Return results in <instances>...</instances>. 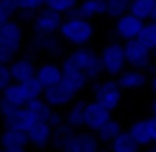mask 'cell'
Instances as JSON below:
<instances>
[{
	"mask_svg": "<svg viewBox=\"0 0 156 152\" xmlns=\"http://www.w3.org/2000/svg\"><path fill=\"white\" fill-rule=\"evenodd\" d=\"M59 34L65 42L79 48V46H87L91 42L93 34H95V28H93V24L87 18H81V16H65L63 24L59 28Z\"/></svg>",
	"mask_w": 156,
	"mask_h": 152,
	"instance_id": "6da1fadb",
	"label": "cell"
},
{
	"mask_svg": "<svg viewBox=\"0 0 156 152\" xmlns=\"http://www.w3.org/2000/svg\"><path fill=\"white\" fill-rule=\"evenodd\" d=\"M71 55V59L75 61V65L81 69V71L85 73V75L89 77V81H95L101 77V73H103V63H101V55H97L93 50H89V48H83L79 46L75 51L69 53Z\"/></svg>",
	"mask_w": 156,
	"mask_h": 152,
	"instance_id": "7a4b0ae2",
	"label": "cell"
},
{
	"mask_svg": "<svg viewBox=\"0 0 156 152\" xmlns=\"http://www.w3.org/2000/svg\"><path fill=\"white\" fill-rule=\"evenodd\" d=\"M101 63H103V73L111 77H119L126 67V55H125V46L122 44H109L101 51Z\"/></svg>",
	"mask_w": 156,
	"mask_h": 152,
	"instance_id": "3957f363",
	"label": "cell"
},
{
	"mask_svg": "<svg viewBox=\"0 0 156 152\" xmlns=\"http://www.w3.org/2000/svg\"><path fill=\"white\" fill-rule=\"evenodd\" d=\"M91 91H93L95 101H99L101 105H105L109 111H115L121 105V91L122 89H121V85H119V81L105 79V81H99V83H93Z\"/></svg>",
	"mask_w": 156,
	"mask_h": 152,
	"instance_id": "277c9868",
	"label": "cell"
},
{
	"mask_svg": "<svg viewBox=\"0 0 156 152\" xmlns=\"http://www.w3.org/2000/svg\"><path fill=\"white\" fill-rule=\"evenodd\" d=\"M125 55H126V65L133 69H146L152 61V50L144 46L138 38L126 40L125 44Z\"/></svg>",
	"mask_w": 156,
	"mask_h": 152,
	"instance_id": "5b68a950",
	"label": "cell"
},
{
	"mask_svg": "<svg viewBox=\"0 0 156 152\" xmlns=\"http://www.w3.org/2000/svg\"><path fill=\"white\" fill-rule=\"evenodd\" d=\"M20 48H22V26L14 20H8L0 26V50H6L16 55Z\"/></svg>",
	"mask_w": 156,
	"mask_h": 152,
	"instance_id": "8992f818",
	"label": "cell"
},
{
	"mask_svg": "<svg viewBox=\"0 0 156 152\" xmlns=\"http://www.w3.org/2000/svg\"><path fill=\"white\" fill-rule=\"evenodd\" d=\"M61 24H63V14L51 10V8L44 6L36 12L34 16V28L36 32H46V34H55L59 32Z\"/></svg>",
	"mask_w": 156,
	"mask_h": 152,
	"instance_id": "52a82bcc",
	"label": "cell"
},
{
	"mask_svg": "<svg viewBox=\"0 0 156 152\" xmlns=\"http://www.w3.org/2000/svg\"><path fill=\"white\" fill-rule=\"evenodd\" d=\"M142 26H144V20L138 18V16H134L133 12H126V14L119 16L117 18V26H115V34H117V38L121 40H133L136 38L138 34H140Z\"/></svg>",
	"mask_w": 156,
	"mask_h": 152,
	"instance_id": "ba28073f",
	"label": "cell"
},
{
	"mask_svg": "<svg viewBox=\"0 0 156 152\" xmlns=\"http://www.w3.org/2000/svg\"><path fill=\"white\" fill-rule=\"evenodd\" d=\"M61 71H63V81H65V83H67L75 93L83 91V89L87 87L89 77L75 65V61L71 59V55H67L63 61H61Z\"/></svg>",
	"mask_w": 156,
	"mask_h": 152,
	"instance_id": "9c48e42d",
	"label": "cell"
},
{
	"mask_svg": "<svg viewBox=\"0 0 156 152\" xmlns=\"http://www.w3.org/2000/svg\"><path fill=\"white\" fill-rule=\"evenodd\" d=\"M111 113L105 105H101L99 101H91L85 105V115H83V126H87L89 130L95 133L99 126H103L107 121L111 118Z\"/></svg>",
	"mask_w": 156,
	"mask_h": 152,
	"instance_id": "30bf717a",
	"label": "cell"
},
{
	"mask_svg": "<svg viewBox=\"0 0 156 152\" xmlns=\"http://www.w3.org/2000/svg\"><path fill=\"white\" fill-rule=\"evenodd\" d=\"M99 142L101 140L97 138V134H93V130L75 133L61 152H97L99 150Z\"/></svg>",
	"mask_w": 156,
	"mask_h": 152,
	"instance_id": "8fae6325",
	"label": "cell"
},
{
	"mask_svg": "<svg viewBox=\"0 0 156 152\" xmlns=\"http://www.w3.org/2000/svg\"><path fill=\"white\" fill-rule=\"evenodd\" d=\"M73 97H75V91H73L63 79H61L59 83L50 85V87L44 89V99L50 103L51 107H65L73 101Z\"/></svg>",
	"mask_w": 156,
	"mask_h": 152,
	"instance_id": "7c38bea8",
	"label": "cell"
},
{
	"mask_svg": "<svg viewBox=\"0 0 156 152\" xmlns=\"http://www.w3.org/2000/svg\"><path fill=\"white\" fill-rule=\"evenodd\" d=\"M2 122H4V126H10V129H20V130H26V133H28V130H30L38 121H36V117L32 115V111L24 105V107H16L14 113H12L8 118H4Z\"/></svg>",
	"mask_w": 156,
	"mask_h": 152,
	"instance_id": "4fadbf2b",
	"label": "cell"
},
{
	"mask_svg": "<svg viewBox=\"0 0 156 152\" xmlns=\"http://www.w3.org/2000/svg\"><path fill=\"white\" fill-rule=\"evenodd\" d=\"M28 144H30V138H28V133H26V130L4 126L2 134H0V148H2V150L26 148Z\"/></svg>",
	"mask_w": 156,
	"mask_h": 152,
	"instance_id": "5bb4252c",
	"label": "cell"
},
{
	"mask_svg": "<svg viewBox=\"0 0 156 152\" xmlns=\"http://www.w3.org/2000/svg\"><path fill=\"white\" fill-rule=\"evenodd\" d=\"M51 133L53 126L48 121H38L30 130H28V138H30V144H34L36 148H46L51 140Z\"/></svg>",
	"mask_w": 156,
	"mask_h": 152,
	"instance_id": "9a60e30c",
	"label": "cell"
},
{
	"mask_svg": "<svg viewBox=\"0 0 156 152\" xmlns=\"http://www.w3.org/2000/svg\"><path fill=\"white\" fill-rule=\"evenodd\" d=\"M30 50H38V51H46L59 55L61 53V44L53 34H46V32H36V36L32 38Z\"/></svg>",
	"mask_w": 156,
	"mask_h": 152,
	"instance_id": "2e32d148",
	"label": "cell"
},
{
	"mask_svg": "<svg viewBox=\"0 0 156 152\" xmlns=\"http://www.w3.org/2000/svg\"><path fill=\"white\" fill-rule=\"evenodd\" d=\"M107 14V0H83L77 8H73L65 16H81V18H95V16Z\"/></svg>",
	"mask_w": 156,
	"mask_h": 152,
	"instance_id": "e0dca14e",
	"label": "cell"
},
{
	"mask_svg": "<svg viewBox=\"0 0 156 152\" xmlns=\"http://www.w3.org/2000/svg\"><path fill=\"white\" fill-rule=\"evenodd\" d=\"M8 67H10L12 81H18V83H22V81H26V79H30V77L36 75V65L30 57H18V59H14Z\"/></svg>",
	"mask_w": 156,
	"mask_h": 152,
	"instance_id": "ac0fdd59",
	"label": "cell"
},
{
	"mask_svg": "<svg viewBox=\"0 0 156 152\" xmlns=\"http://www.w3.org/2000/svg\"><path fill=\"white\" fill-rule=\"evenodd\" d=\"M36 77L40 79V83L44 85V89L50 87V85H55L63 79V71H61V65L57 63H44L36 69Z\"/></svg>",
	"mask_w": 156,
	"mask_h": 152,
	"instance_id": "d6986e66",
	"label": "cell"
},
{
	"mask_svg": "<svg viewBox=\"0 0 156 152\" xmlns=\"http://www.w3.org/2000/svg\"><path fill=\"white\" fill-rule=\"evenodd\" d=\"M146 83H148V79H146V75L140 69H125V71L119 75V85H121V89L133 91V89L144 87Z\"/></svg>",
	"mask_w": 156,
	"mask_h": 152,
	"instance_id": "ffe728a7",
	"label": "cell"
},
{
	"mask_svg": "<svg viewBox=\"0 0 156 152\" xmlns=\"http://www.w3.org/2000/svg\"><path fill=\"white\" fill-rule=\"evenodd\" d=\"M73 134H75V129H73L71 125H67V122H61V125L53 126L51 140H50L51 148H55V150H63V148H65V144L69 142V138H71Z\"/></svg>",
	"mask_w": 156,
	"mask_h": 152,
	"instance_id": "44dd1931",
	"label": "cell"
},
{
	"mask_svg": "<svg viewBox=\"0 0 156 152\" xmlns=\"http://www.w3.org/2000/svg\"><path fill=\"white\" fill-rule=\"evenodd\" d=\"M129 134L134 138V140L140 144V148L152 144V134H150L148 129V121H136L129 126Z\"/></svg>",
	"mask_w": 156,
	"mask_h": 152,
	"instance_id": "7402d4cb",
	"label": "cell"
},
{
	"mask_svg": "<svg viewBox=\"0 0 156 152\" xmlns=\"http://www.w3.org/2000/svg\"><path fill=\"white\" fill-rule=\"evenodd\" d=\"M121 133H122V126H121V122L115 121V118H109L103 126H99V129L95 130L97 138H99L101 142H107V144H111Z\"/></svg>",
	"mask_w": 156,
	"mask_h": 152,
	"instance_id": "603a6c76",
	"label": "cell"
},
{
	"mask_svg": "<svg viewBox=\"0 0 156 152\" xmlns=\"http://www.w3.org/2000/svg\"><path fill=\"white\" fill-rule=\"evenodd\" d=\"M2 99L8 101L14 107H24L28 103L26 95H24V89H22V83H18V81H12V83L4 89L2 91Z\"/></svg>",
	"mask_w": 156,
	"mask_h": 152,
	"instance_id": "cb8c5ba5",
	"label": "cell"
},
{
	"mask_svg": "<svg viewBox=\"0 0 156 152\" xmlns=\"http://www.w3.org/2000/svg\"><path fill=\"white\" fill-rule=\"evenodd\" d=\"M111 152H140V144L129 133H121L111 142Z\"/></svg>",
	"mask_w": 156,
	"mask_h": 152,
	"instance_id": "d4e9b609",
	"label": "cell"
},
{
	"mask_svg": "<svg viewBox=\"0 0 156 152\" xmlns=\"http://www.w3.org/2000/svg\"><path fill=\"white\" fill-rule=\"evenodd\" d=\"M85 101H77L71 105V109L65 113V122L71 125L73 129H81L83 126V115H85Z\"/></svg>",
	"mask_w": 156,
	"mask_h": 152,
	"instance_id": "484cf974",
	"label": "cell"
},
{
	"mask_svg": "<svg viewBox=\"0 0 156 152\" xmlns=\"http://www.w3.org/2000/svg\"><path fill=\"white\" fill-rule=\"evenodd\" d=\"M26 107L32 111V115L36 117V121H50V115H51V105H50V103H48L46 99H44V97L30 101Z\"/></svg>",
	"mask_w": 156,
	"mask_h": 152,
	"instance_id": "4316f807",
	"label": "cell"
},
{
	"mask_svg": "<svg viewBox=\"0 0 156 152\" xmlns=\"http://www.w3.org/2000/svg\"><path fill=\"white\" fill-rule=\"evenodd\" d=\"M22 89H24V95H26V101H34V99H40V97H44V85L40 83L38 77H30V79L22 81ZM26 103V105H28Z\"/></svg>",
	"mask_w": 156,
	"mask_h": 152,
	"instance_id": "83f0119b",
	"label": "cell"
},
{
	"mask_svg": "<svg viewBox=\"0 0 156 152\" xmlns=\"http://www.w3.org/2000/svg\"><path fill=\"white\" fill-rule=\"evenodd\" d=\"M154 4H156V0H130V10L129 12H133L134 16H138L142 20H150Z\"/></svg>",
	"mask_w": 156,
	"mask_h": 152,
	"instance_id": "f1b7e54d",
	"label": "cell"
},
{
	"mask_svg": "<svg viewBox=\"0 0 156 152\" xmlns=\"http://www.w3.org/2000/svg\"><path fill=\"white\" fill-rule=\"evenodd\" d=\"M136 38L140 40L148 50H154V48H156V22L150 20L148 24H144L142 30H140V34H138Z\"/></svg>",
	"mask_w": 156,
	"mask_h": 152,
	"instance_id": "f546056e",
	"label": "cell"
},
{
	"mask_svg": "<svg viewBox=\"0 0 156 152\" xmlns=\"http://www.w3.org/2000/svg\"><path fill=\"white\" fill-rule=\"evenodd\" d=\"M130 10V0H107V14L111 18H119V16L126 14Z\"/></svg>",
	"mask_w": 156,
	"mask_h": 152,
	"instance_id": "4dcf8cb0",
	"label": "cell"
},
{
	"mask_svg": "<svg viewBox=\"0 0 156 152\" xmlns=\"http://www.w3.org/2000/svg\"><path fill=\"white\" fill-rule=\"evenodd\" d=\"M46 6L65 16V14H69L73 8L79 6V0H46Z\"/></svg>",
	"mask_w": 156,
	"mask_h": 152,
	"instance_id": "1f68e13d",
	"label": "cell"
},
{
	"mask_svg": "<svg viewBox=\"0 0 156 152\" xmlns=\"http://www.w3.org/2000/svg\"><path fill=\"white\" fill-rule=\"evenodd\" d=\"M0 10H2L8 18H14L20 10V2L18 0H0Z\"/></svg>",
	"mask_w": 156,
	"mask_h": 152,
	"instance_id": "d6a6232c",
	"label": "cell"
},
{
	"mask_svg": "<svg viewBox=\"0 0 156 152\" xmlns=\"http://www.w3.org/2000/svg\"><path fill=\"white\" fill-rule=\"evenodd\" d=\"M20 2V10H30V12H38L40 8L46 6V0H18Z\"/></svg>",
	"mask_w": 156,
	"mask_h": 152,
	"instance_id": "836d02e7",
	"label": "cell"
},
{
	"mask_svg": "<svg viewBox=\"0 0 156 152\" xmlns=\"http://www.w3.org/2000/svg\"><path fill=\"white\" fill-rule=\"evenodd\" d=\"M12 83V75H10V67L6 63H0V93Z\"/></svg>",
	"mask_w": 156,
	"mask_h": 152,
	"instance_id": "e575fe53",
	"label": "cell"
},
{
	"mask_svg": "<svg viewBox=\"0 0 156 152\" xmlns=\"http://www.w3.org/2000/svg\"><path fill=\"white\" fill-rule=\"evenodd\" d=\"M14 109H16L14 105H10L8 101L0 99V118H2V121H4V118H8V117H10V115L14 113Z\"/></svg>",
	"mask_w": 156,
	"mask_h": 152,
	"instance_id": "d590c367",
	"label": "cell"
},
{
	"mask_svg": "<svg viewBox=\"0 0 156 152\" xmlns=\"http://www.w3.org/2000/svg\"><path fill=\"white\" fill-rule=\"evenodd\" d=\"M50 122L51 126H57V125H61V122H65V117L61 113H57V111H51V115H50Z\"/></svg>",
	"mask_w": 156,
	"mask_h": 152,
	"instance_id": "8d00e7d4",
	"label": "cell"
},
{
	"mask_svg": "<svg viewBox=\"0 0 156 152\" xmlns=\"http://www.w3.org/2000/svg\"><path fill=\"white\" fill-rule=\"evenodd\" d=\"M14 59H16V55H14V53H10V51H6V50H0V63L10 65Z\"/></svg>",
	"mask_w": 156,
	"mask_h": 152,
	"instance_id": "74e56055",
	"label": "cell"
},
{
	"mask_svg": "<svg viewBox=\"0 0 156 152\" xmlns=\"http://www.w3.org/2000/svg\"><path fill=\"white\" fill-rule=\"evenodd\" d=\"M18 16L22 22H30V20H34L36 12H30V10H18Z\"/></svg>",
	"mask_w": 156,
	"mask_h": 152,
	"instance_id": "f35d334b",
	"label": "cell"
},
{
	"mask_svg": "<svg viewBox=\"0 0 156 152\" xmlns=\"http://www.w3.org/2000/svg\"><path fill=\"white\" fill-rule=\"evenodd\" d=\"M148 121V129H150V134H152V142H156V115H152Z\"/></svg>",
	"mask_w": 156,
	"mask_h": 152,
	"instance_id": "ab89813d",
	"label": "cell"
},
{
	"mask_svg": "<svg viewBox=\"0 0 156 152\" xmlns=\"http://www.w3.org/2000/svg\"><path fill=\"white\" fill-rule=\"evenodd\" d=\"M150 89H152V91L156 93V73L152 75V79H150Z\"/></svg>",
	"mask_w": 156,
	"mask_h": 152,
	"instance_id": "60d3db41",
	"label": "cell"
},
{
	"mask_svg": "<svg viewBox=\"0 0 156 152\" xmlns=\"http://www.w3.org/2000/svg\"><path fill=\"white\" fill-rule=\"evenodd\" d=\"M140 152H156V146H146V148L140 150Z\"/></svg>",
	"mask_w": 156,
	"mask_h": 152,
	"instance_id": "b9f144b4",
	"label": "cell"
},
{
	"mask_svg": "<svg viewBox=\"0 0 156 152\" xmlns=\"http://www.w3.org/2000/svg\"><path fill=\"white\" fill-rule=\"evenodd\" d=\"M150 20H152V22H156V4H154V10H152V14H150Z\"/></svg>",
	"mask_w": 156,
	"mask_h": 152,
	"instance_id": "7bdbcfd3",
	"label": "cell"
},
{
	"mask_svg": "<svg viewBox=\"0 0 156 152\" xmlns=\"http://www.w3.org/2000/svg\"><path fill=\"white\" fill-rule=\"evenodd\" d=\"M4 152H26V148H12V150H4Z\"/></svg>",
	"mask_w": 156,
	"mask_h": 152,
	"instance_id": "ee69618b",
	"label": "cell"
},
{
	"mask_svg": "<svg viewBox=\"0 0 156 152\" xmlns=\"http://www.w3.org/2000/svg\"><path fill=\"white\" fill-rule=\"evenodd\" d=\"M152 115H156V99H154V103H152Z\"/></svg>",
	"mask_w": 156,
	"mask_h": 152,
	"instance_id": "f6af8a7d",
	"label": "cell"
},
{
	"mask_svg": "<svg viewBox=\"0 0 156 152\" xmlns=\"http://www.w3.org/2000/svg\"><path fill=\"white\" fill-rule=\"evenodd\" d=\"M152 59L156 61V48H154V50H152Z\"/></svg>",
	"mask_w": 156,
	"mask_h": 152,
	"instance_id": "bcb514c9",
	"label": "cell"
},
{
	"mask_svg": "<svg viewBox=\"0 0 156 152\" xmlns=\"http://www.w3.org/2000/svg\"><path fill=\"white\" fill-rule=\"evenodd\" d=\"M97 152H111V150H97Z\"/></svg>",
	"mask_w": 156,
	"mask_h": 152,
	"instance_id": "7dc6e473",
	"label": "cell"
},
{
	"mask_svg": "<svg viewBox=\"0 0 156 152\" xmlns=\"http://www.w3.org/2000/svg\"><path fill=\"white\" fill-rule=\"evenodd\" d=\"M0 152H4V150H2V148H0Z\"/></svg>",
	"mask_w": 156,
	"mask_h": 152,
	"instance_id": "c3c4849f",
	"label": "cell"
},
{
	"mask_svg": "<svg viewBox=\"0 0 156 152\" xmlns=\"http://www.w3.org/2000/svg\"><path fill=\"white\" fill-rule=\"evenodd\" d=\"M154 146H156V144H154Z\"/></svg>",
	"mask_w": 156,
	"mask_h": 152,
	"instance_id": "681fc988",
	"label": "cell"
}]
</instances>
